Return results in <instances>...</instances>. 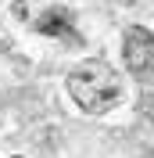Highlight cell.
Listing matches in <instances>:
<instances>
[{"mask_svg": "<svg viewBox=\"0 0 154 158\" xmlns=\"http://www.w3.org/2000/svg\"><path fill=\"white\" fill-rule=\"evenodd\" d=\"M68 94L83 111L90 115H100V111L115 108L118 94H122V83H118V72L107 65V61H83L68 72Z\"/></svg>", "mask_w": 154, "mask_h": 158, "instance_id": "6da1fadb", "label": "cell"}, {"mask_svg": "<svg viewBox=\"0 0 154 158\" xmlns=\"http://www.w3.org/2000/svg\"><path fill=\"white\" fill-rule=\"evenodd\" d=\"M122 58H125V69L133 72L136 79H151V65H154V36L147 25H133L125 32V43H122Z\"/></svg>", "mask_w": 154, "mask_h": 158, "instance_id": "7a4b0ae2", "label": "cell"}, {"mask_svg": "<svg viewBox=\"0 0 154 158\" xmlns=\"http://www.w3.org/2000/svg\"><path fill=\"white\" fill-rule=\"evenodd\" d=\"M36 29H39V32H47V36H68V40H75L72 15H68V11H61V7L43 11V15H39V22H36Z\"/></svg>", "mask_w": 154, "mask_h": 158, "instance_id": "3957f363", "label": "cell"}]
</instances>
